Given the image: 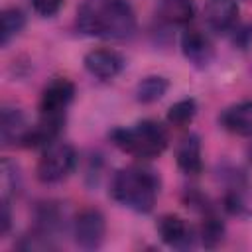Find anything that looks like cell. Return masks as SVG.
<instances>
[{"mask_svg": "<svg viewBox=\"0 0 252 252\" xmlns=\"http://www.w3.org/2000/svg\"><path fill=\"white\" fill-rule=\"evenodd\" d=\"M77 30L91 37L128 39L136 32V14L128 0H85L77 10Z\"/></svg>", "mask_w": 252, "mask_h": 252, "instance_id": "6da1fadb", "label": "cell"}, {"mask_svg": "<svg viewBox=\"0 0 252 252\" xmlns=\"http://www.w3.org/2000/svg\"><path fill=\"white\" fill-rule=\"evenodd\" d=\"M158 193L159 177L156 171L142 165L118 169L110 181V197L118 205L136 213H150L158 201Z\"/></svg>", "mask_w": 252, "mask_h": 252, "instance_id": "7a4b0ae2", "label": "cell"}, {"mask_svg": "<svg viewBox=\"0 0 252 252\" xmlns=\"http://www.w3.org/2000/svg\"><path fill=\"white\" fill-rule=\"evenodd\" d=\"M108 138L118 150L140 159L161 156L169 144L167 130L158 120H140L134 126L112 128Z\"/></svg>", "mask_w": 252, "mask_h": 252, "instance_id": "3957f363", "label": "cell"}, {"mask_svg": "<svg viewBox=\"0 0 252 252\" xmlns=\"http://www.w3.org/2000/svg\"><path fill=\"white\" fill-rule=\"evenodd\" d=\"M77 165V152L71 144L67 142H51L49 146L43 148L35 175L41 183H59L71 175V171Z\"/></svg>", "mask_w": 252, "mask_h": 252, "instance_id": "277c9868", "label": "cell"}, {"mask_svg": "<svg viewBox=\"0 0 252 252\" xmlns=\"http://www.w3.org/2000/svg\"><path fill=\"white\" fill-rule=\"evenodd\" d=\"M106 220L98 209H83L73 220V236L83 250H96L104 242Z\"/></svg>", "mask_w": 252, "mask_h": 252, "instance_id": "5b68a950", "label": "cell"}, {"mask_svg": "<svg viewBox=\"0 0 252 252\" xmlns=\"http://www.w3.org/2000/svg\"><path fill=\"white\" fill-rule=\"evenodd\" d=\"M73 98H75V85L65 77H57L43 89L39 98V112L45 118L65 120V112L73 102Z\"/></svg>", "mask_w": 252, "mask_h": 252, "instance_id": "8992f818", "label": "cell"}, {"mask_svg": "<svg viewBox=\"0 0 252 252\" xmlns=\"http://www.w3.org/2000/svg\"><path fill=\"white\" fill-rule=\"evenodd\" d=\"M124 57L114 51V49H108V47H96V49H91L85 57H83V65L85 69L96 77V79H102V81H108V79H114L122 69H124Z\"/></svg>", "mask_w": 252, "mask_h": 252, "instance_id": "52a82bcc", "label": "cell"}, {"mask_svg": "<svg viewBox=\"0 0 252 252\" xmlns=\"http://www.w3.org/2000/svg\"><path fill=\"white\" fill-rule=\"evenodd\" d=\"M181 51L185 55V59L197 67V69H205L209 67V63L215 57V49L211 39L197 28H187L181 35Z\"/></svg>", "mask_w": 252, "mask_h": 252, "instance_id": "ba28073f", "label": "cell"}, {"mask_svg": "<svg viewBox=\"0 0 252 252\" xmlns=\"http://www.w3.org/2000/svg\"><path fill=\"white\" fill-rule=\"evenodd\" d=\"M205 22L217 33H226L234 30L238 22L236 0H207L205 2Z\"/></svg>", "mask_w": 252, "mask_h": 252, "instance_id": "9c48e42d", "label": "cell"}, {"mask_svg": "<svg viewBox=\"0 0 252 252\" xmlns=\"http://www.w3.org/2000/svg\"><path fill=\"white\" fill-rule=\"evenodd\" d=\"M219 124L236 136H252V100H240L219 114Z\"/></svg>", "mask_w": 252, "mask_h": 252, "instance_id": "30bf717a", "label": "cell"}, {"mask_svg": "<svg viewBox=\"0 0 252 252\" xmlns=\"http://www.w3.org/2000/svg\"><path fill=\"white\" fill-rule=\"evenodd\" d=\"M156 228H158L159 238L165 244L173 246V248H185V246L191 244V238H193L191 236V226L179 215H171L169 213V215L159 217Z\"/></svg>", "mask_w": 252, "mask_h": 252, "instance_id": "8fae6325", "label": "cell"}, {"mask_svg": "<svg viewBox=\"0 0 252 252\" xmlns=\"http://www.w3.org/2000/svg\"><path fill=\"white\" fill-rule=\"evenodd\" d=\"M177 165L187 175H199L203 171V159H201V140L197 134H187L181 138L177 152H175Z\"/></svg>", "mask_w": 252, "mask_h": 252, "instance_id": "7c38bea8", "label": "cell"}, {"mask_svg": "<svg viewBox=\"0 0 252 252\" xmlns=\"http://www.w3.org/2000/svg\"><path fill=\"white\" fill-rule=\"evenodd\" d=\"M158 16L169 26H187L195 18V0H158Z\"/></svg>", "mask_w": 252, "mask_h": 252, "instance_id": "4fadbf2b", "label": "cell"}, {"mask_svg": "<svg viewBox=\"0 0 252 252\" xmlns=\"http://www.w3.org/2000/svg\"><path fill=\"white\" fill-rule=\"evenodd\" d=\"M28 130L26 118L20 108L14 106H4L2 108V118H0V138L6 146L10 144H20L24 132Z\"/></svg>", "mask_w": 252, "mask_h": 252, "instance_id": "5bb4252c", "label": "cell"}, {"mask_svg": "<svg viewBox=\"0 0 252 252\" xmlns=\"http://www.w3.org/2000/svg\"><path fill=\"white\" fill-rule=\"evenodd\" d=\"M169 89V81L161 75H150L144 77L138 85H136V100L142 104H152L158 102Z\"/></svg>", "mask_w": 252, "mask_h": 252, "instance_id": "9a60e30c", "label": "cell"}, {"mask_svg": "<svg viewBox=\"0 0 252 252\" xmlns=\"http://www.w3.org/2000/svg\"><path fill=\"white\" fill-rule=\"evenodd\" d=\"M197 114V102L195 98H181L177 102H173L167 110V122L175 128H185L193 122Z\"/></svg>", "mask_w": 252, "mask_h": 252, "instance_id": "2e32d148", "label": "cell"}, {"mask_svg": "<svg viewBox=\"0 0 252 252\" xmlns=\"http://www.w3.org/2000/svg\"><path fill=\"white\" fill-rule=\"evenodd\" d=\"M35 222H37L35 224L37 230L53 236L61 226V211H59V207L53 205V203L39 205L37 211H35Z\"/></svg>", "mask_w": 252, "mask_h": 252, "instance_id": "e0dca14e", "label": "cell"}, {"mask_svg": "<svg viewBox=\"0 0 252 252\" xmlns=\"http://www.w3.org/2000/svg\"><path fill=\"white\" fill-rule=\"evenodd\" d=\"M201 242L207 248H215L217 244H220L222 236H224V222L219 219V215L215 213H207L203 222H201V230H199Z\"/></svg>", "mask_w": 252, "mask_h": 252, "instance_id": "ac0fdd59", "label": "cell"}, {"mask_svg": "<svg viewBox=\"0 0 252 252\" xmlns=\"http://www.w3.org/2000/svg\"><path fill=\"white\" fill-rule=\"evenodd\" d=\"M26 26V16L20 8H6L2 12V28H0V35H2V45H8L12 37H16Z\"/></svg>", "mask_w": 252, "mask_h": 252, "instance_id": "d6986e66", "label": "cell"}, {"mask_svg": "<svg viewBox=\"0 0 252 252\" xmlns=\"http://www.w3.org/2000/svg\"><path fill=\"white\" fill-rule=\"evenodd\" d=\"M2 189H4L2 199H8L10 193L18 189V167L8 158L2 159Z\"/></svg>", "mask_w": 252, "mask_h": 252, "instance_id": "ffe728a7", "label": "cell"}, {"mask_svg": "<svg viewBox=\"0 0 252 252\" xmlns=\"http://www.w3.org/2000/svg\"><path fill=\"white\" fill-rule=\"evenodd\" d=\"M63 6V0H32V8L37 16L41 18H51L55 16Z\"/></svg>", "mask_w": 252, "mask_h": 252, "instance_id": "44dd1931", "label": "cell"}, {"mask_svg": "<svg viewBox=\"0 0 252 252\" xmlns=\"http://www.w3.org/2000/svg\"><path fill=\"white\" fill-rule=\"evenodd\" d=\"M234 45H238L240 49H244L250 41H252V24H246L238 30H234V37H232Z\"/></svg>", "mask_w": 252, "mask_h": 252, "instance_id": "7402d4cb", "label": "cell"}, {"mask_svg": "<svg viewBox=\"0 0 252 252\" xmlns=\"http://www.w3.org/2000/svg\"><path fill=\"white\" fill-rule=\"evenodd\" d=\"M12 226V215H10V203L8 199H2V213H0V234L6 236Z\"/></svg>", "mask_w": 252, "mask_h": 252, "instance_id": "603a6c76", "label": "cell"}, {"mask_svg": "<svg viewBox=\"0 0 252 252\" xmlns=\"http://www.w3.org/2000/svg\"><path fill=\"white\" fill-rule=\"evenodd\" d=\"M248 156H250V161H252V142H250V146H248Z\"/></svg>", "mask_w": 252, "mask_h": 252, "instance_id": "cb8c5ba5", "label": "cell"}, {"mask_svg": "<svg viewBox=\"0 0 252 252\" xmlns=\"http://www.w3.org/2000/svg\"><path fill=\"white\" fill-rule=\"evenodd\" d=\"M250 2H252V0H250Z\"/></svg>", "mask_w": 252, "mask_h": 252, "instance_id": "d4e9b609", "label": "cell"}]
</instances>
